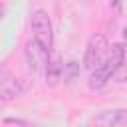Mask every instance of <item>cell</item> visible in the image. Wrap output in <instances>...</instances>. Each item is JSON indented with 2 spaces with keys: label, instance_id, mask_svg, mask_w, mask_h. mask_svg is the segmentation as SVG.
I'll list each match as a JSON object with an SVG mask.
<instances>
[{
  "label": "cell",
  "instance_id": "277c9868",
  "mask_svg": "<svg viewBox=\"0 0 127 127\" xmlns=\"http://www.w3.org/2000/svg\"><path fill=\"white\" fill-rule=\"evenodd\" d=\"M95 127H127V109H105L93 119Z\"/></svg>",
  "mask_w": 127,
  "mask_h": 127
},
{
  "label": "cell",
  "instance_id": "8992f818",
  "mask_svg": "<svg viewBox=\"0 0 127 127\" xmlns=\"http://www.w3.org/2000/svg\"><path fill=\"white\" fill-rule=\"evenodd\" d=\"M44 71H46V83L54 87L64 77V64L60 62V58H50V62H48Z\"/></svg>",
  "mask_w": 127,
  "mask_h": 127
},
{
  "label": "cell",
  "instance_id": "9c48e42d",
  "mask_svg": "<svg viewBox=\"0 0 127 127\" xmlns=\"http://www.w3.org/2000/svg\"><path fill=\"white\" fill-rule=\"evenodd\" d=\"M111 2H113V6H115V8H117V10H119V8H121V2H119V0H111Z\"/></svg>",
  "mask_w": 127,
  "mask_h": 127
},
{
  "label": "cell",
  "instance_id": "52a82bcc",
  "mask_svg": "<svg viewBox=\"0 0 127 127\" xmlns=\"http://www.w3.org/2000/svg\"><path fill=\"white\" fill-rule=\"evenodd\" d=\"M115 81H127V56L123 58V62L115 67V71H113V75H111Z\"/></svg>",
  "mask_w": 127,
  "mask_h": 127
},
{
  "label": "cell",
  "instance_id": "6da1fadb",
  "mask_svg": "<svg viewBox=\"0 0 127 127\" xmlns=\"http://www.w3.org/2000/svg\"><path fill=\"white\" fill-rule=\"evenodd\" d=\"M107 58H109V44H107L105 36H101V34L91 36L89 42H87L85 54H83V65H85V69H89V71L97 69L99 65L105 64Z\"/></svg>",
  "mask_w": 127,
  "mask_h": 127
},
{
  "label": "cell",
  "instance_id": "30bf717a",
  "mask_svg": "<svg viewBox=\"0 0 127 127\" xmlns=\"http://www.w3.org/2000/svg\"><path fill=\"white\" fill-rule=\"evenodd\" d=\"M123 38H125V42H127V26L123 28Z\"/></svg>",
  "mask_w": 127,
  "mask_h": 127
},
{
  "label": "cell",
  "instance_id": "8fae6325",
  "mask_svg": "<svg viewBox=\"0 0 127 127\" xmlns=\"http://www.w3.org/2000/svg\"><path fill=\"white\" fill-rule=\"evenodd\" d=\"M0 16H2V4H0Z\"/></svg>",
  "mask_w": 127,
  "mask_h": 127
},
{
  "label": "cell",
  "instance_id": "3957f363",
  "mask_svg": "<svg viewBox=\"0 0 127 127\" xmlns=\"http://www.w3.org/2000/svg\"><path fill=\"white\" fill-rule=\"evenodd\" d=\"M24 56H26V64L32 71H42L46 69L48 62H50V50L44 48L38 40H30L26 42L24 48Z\"/></svg>",
  "mask_w": 127,
  "mask_h": 127
},
{
  "label": "cell",
  "instance_id": "7a4b0ae2",
  "mask_svg": "<svg viewBox=\"0 0 127 127\" xmlns=\"http://www.w3.org/2000/svg\"><path fill=\"white\" fill-rule=\"evenodd\" d=\"M30 26H32V32H34V40H38L44 48L52 50V46H54V32H52L50 16L44 10H36L32 14V18H30Z\"/></svg>",
  "mask_w": 127,
  "mask_h": 127
},
{
  "label": "cell",
  "instance_id": "ba28073f",
  "mask_svg": "<svg viewBox=\"0 0 127 127\" xmlns=\"http://www.w3.org/2000/svg\"><path fill=\"white\" fill-rule=\"evenodd\" d=\"M64 69H67V73L64 71V79L65 81H73L75 79V75H77V64L75 62H69V64H64Z\"/></svg>",
  "mask_w": 127,
  "mask_h": 127
},
{
  "label": "cell",
  "instance_id": "5b68a950",
  "mask_svg": "<svg viewBox=\"0 0 127 127\" xmlns=\"http://www.w3.org/2000/svg\"><path fill=\"white\" fill-rule=\"evenodd\" d=\"M20 93H22L20 79L10 75V73H0V97L2 99H14Z\"/></svg>",
  "mask_w": 127,
  "mask_h": 127
}]
</instances>
